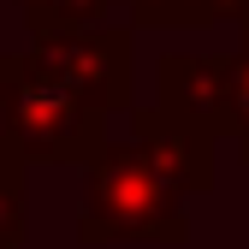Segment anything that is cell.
<instances>
[{"mask_svg": "<svg viewBox=\"0 0 249 249\" xmlns=\"http://www.w3.org/2000/svg\"><path fill=\"white\" fill-rule=\"evenodd\" d=\"M119 0H24L30 30L36 36H77V30H101Z\"/></svg>", "mask_w": 249, "mask_h": 249, "instance_id": "5b68a950", "label": "cell"}, {"mask_svg": "<svg viewBox=\"0 0 249 249\" xmlns=\"http://www.w3.org/2000/svg\"><path fill=\"white\" fill-rule=\"evenodd\" d=\"M36 53L53 71H66L71 89L107 119L131 107V30L101 24V30H77V36H36Z\"/></svg>", "mask_w": 249, "mask_h": 249, "instance_id": "3957f363", "label": "cell"}, {"mask_svg": "<svg viewBox=\"0 0 249 249\" xmlns=\"http://www.w3.org/2000/svg\"><path fill=\"white\" fill-rule=\"evenodd\" d=\"M226 137L249 160V18H243V48L231 53V71H226Z\"/></svg>", "mask_w": 249, "mask_h": 249, "instance_id": "8992f818", "label": "cell"}, {"mask_svg": "<svg viewBox=\"0 0 249 249\" xmlns=\"http://www.w3.org/2000/svg\"><path fill=\"white\" fill-rule=\"evenodd\" d=\"M107 142V113L89 107L66 71L30 48L0 59V154L18 166L30 160H89Z\"/></svg>", "mask_w": 249, "mask_h": 249, "instance_id": "7a4b0ae2", "label": "cell"}, {"mask_svg": "<svg viewBox=\"0 0 249 249\" xmlns=\"http://www.w3.org/2000/svg\"><path fill=\"white\" fill-rule=\"evenodd\" d=\"M226 71H231V53H166L154 66V107L172 113L178 124L220 137L226 131Z\"/></svg>", "mask_w": 249, "mask_h": 249, "instance_id": "277c9868", "label": "cell"}, {"mask_svg": "<svg viewBox=\"0 0 249 249\" xmlns=\"http://www.w3.org/2000/svg\"><path fill=\"white\" fill-rule=\"evenodd\" d=\"M89 202H83V243L107 237H184V196L213 190V137L178 124L160 107H137L124 137H107L89 154Z\"/></svg>", "mask_w": 249, "mask_h": 249, "instance_id": "6da1fadb", "label": "cell"}, {"mask_svg": "<svg viewBox=\"0 0 249 249\" xmlns=\"http://www.w3.org/2000/svg\"><path fill=\"white\" fill-rule=\"evenodd\" d=\"M0 249H18V243H0Z\"/></svg>", "mask_w": 249, "mask_h": 249, "instance_id": "52a82bcc", "label": "cell"}]
</instances>
